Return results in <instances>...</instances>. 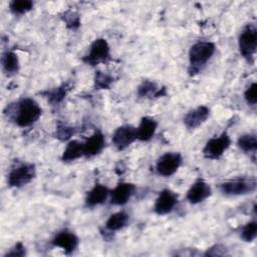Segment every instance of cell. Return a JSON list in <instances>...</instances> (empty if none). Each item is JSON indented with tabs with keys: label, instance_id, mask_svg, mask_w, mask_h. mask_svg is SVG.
Returning <instances> with one entry per match:
<instances>
[{
	"label": "cell",
	"instance_id": "19",
	"mask_svg": "<svg viewBox=\"0 0 257 257\" xmlns=\"http://www.w3.org/2000/svg\"><path fill=\"white\" fill-rule=\"evenodd\" d=\"M1 66L5 75L11 76L16 74L20 69V61L16 52L6 50L1 56Z\"/></svg>",
	"mask_w": 257,
	"mask_h": 257
},
{
	"label": "cell",
	"instance_id": "23",
	"mask_svg": "<svg viewBox=\"0 0 257 257\" xmlns=\"http://www.w3.org/2000/svg\"><path fill=\"white\" fill-rule=\"evenodd\" d=\"M67 92H68V85L66 83H62L57 87L47 90L44 95L52 105H58L65 98Z\"/></svg>",
	"mask_w": 257,
	"mask_h": 257
},
{
	"label": "cell",
	"instance_id": "8",
	"mask_svg": "<svg viewBox=\"0 0 257 257\" xmlns=\"http://www.w3.org/2000/svg\"><path fill=\"white\" fill-rule=\"evenodd\" d=\"M183 164V156L178 152L163 154L156 163V172L159 176L169 178L175 175Z\"/></svg>",
	"mask_w": 257,
	"mask_h": 257
},
{
	"label": "cell",
	"instance_id": "11",
	"mask_svg": "<svg viewBox=\"0 0 257 257\" xmlns=\"http://www.w3.org/2000/svg\"><path fill=\"white\" fill-rule=\"evenodd\" d=\"M137 140V127L132 124H121L117 126L111 137L112 145L118 151L125 150Z\"/></svg>",
	"mask_w": 257,
	"mask_h": 257
},
{
	"label": "cell",
	"instance_id": "24",
	"mask_svg": "<svg viewBox=\"0 0 257 257\" xmlns=\"http://www.w3.org/2000/svg\"><path fill=\"white\" fill-rule=\"evenodd\" d=\"M34 7V2L31 0H12L9 3V10L14 15H23L31 11Z\"/></svg>",
	"mask_w": 257,
	"mask_h": 257
},
{
	"label": "cell",
	"instance_id": "1",
	"mask_svg": "<svg viewBox=\"0 0 257 257\" xmlns=\"http://www.w3.org/2000/svg\"><path fill=\"white\" fill-rule=\"evenodd\" d=\"M8 116L19 127H27L38 121L42 114L39 103L31 97H23L7 106Z\"/></svg>",
	"mask_w": 257,
	"mask_h": 257
},
{
	"label": "cell",
	"instance_id": "12",
	"mask_svg": "<svg viewBox=\"0 0 257 257\" xmlns=\"http://www.w3.org/2000/svg\"><path fill=\"white\" fill-rule=\"evenodd\" d=\"M136 191L137 187L135 184L121 181L110 190L109 203L113 206H123L133 198Z\"/></svg>",
	"mask_w": 257,
	"mask_h": 257
},
{
	"label": "cell",
	"instance_id": "5",
	"mask_svg": "<svg viewBox=\"0 0 257 257\" xmlns=\"http://www.w3.org/2000/svg\"><path fill=\"white\" fill-rule=\"evenodd\" d=\"M238 48L241 56L249 63L253 64L257 51V28L248 24L243 28L238 38Z\"/></svg>",
	"mask_w": 257,
	"mask_h": 257
},
{
	"label": "cell",
	"instance_id": "22",
	"mask_svg": "<svg viewBox=\"0 0 257 257\" xmlns=\"http://www.w3.org/2000/svg\"><path fill=\"white\" fill-rule=\"evenodd\" d=\"M238 148L246 154H255L257 150V137L254 133L240 135L237 139Z\"/></svg>",
	"mask_w": 257,
	"mask_h": 257
},
{
	"label": "cell",
	"instance_id": "2",
	"mask_svg": "<svg viewBox=\"0 0 257 257\" xmlns=\"http://www.w3.org/2000/svg\"><path fill=\"white\" fill-rule=\"evenodd\" d=\"M216 52V44L212 41H197L189 49L190 75H196L203 70Z\"/></svg>",
	"mask_w": 257,
	"mask_h": 257
},
{
	"label": "cell",
	"instance_id": "21",
	"mask_svg": "<svg viewBox=\"0 0 257 257\" xmlns=\"http://www.w3.org/2000/svg\"><path fill=\"white\" fill-rule=\"evenodd\" d=\"M130 223V215L124 211H118L111 214L105 221L104 227L109 232H117L126 227Z\"/></svg>",
	"mask_w": 257,
	"mask_h": 257
},
{
	"label": "cell",
	"instance_id": "13",
	"mask_svg": "<svg viewBox=\"0 0 257 257\" xmlns=\"http://www.w3.org/2000/svg\"><path fill=\"white\" fill-rule=\"evenodd\" d=\"M212 195V188L204 179H197L190 186L186 194L187 201L192 205H197L206 201Z\"/></svg>",
	"mask_w": 257,
	"mask_h": 257
},
{
	"label": "cell",
	"instance_id": "4",
	"mask_svg": "<svg viewBox=\"0 0 257 257\" xmlns=\"http://www.w3.org/2000/svg\"><path fill=\"white\" fill-rule=\"evenodd\" d=\"M220 192L229 197L244 196L252 194L257 189V180L255 177H237L226 180L219 186Z\"/></svg>",
	"mask_w": 257,
	"mask_h": 257
},
{
	"label": "cell",
	"instance_id": "15",
	"mask_svg": "<svg viewBox=\"0 0 257 257\" xmlns=\"http://www.w3.org/2000/svg\"><path fill=\"white\" fill-rule=\"evenodd\" d=\"M109 194L110 189L108 187L103 184L96 183L86 193L84 204L87 208H94L98 205L103 204L109 198Z\"/></svg>",
	"mask_w": 257,
	"mask_h": 257
},
{
	"label": "cell",
	"instance_id": "6",
	"mask_svg": "<svg viewBox=\"0 0 257 257\" xmlns=\"http://www.w3.org/2000/svg\"><path fill=\"white\" fill-rule=\"evenodd\" d=\"M110 58V46L105 38H96L89 45L87 53L81 60L89 66L105 63Z\"/></svg>",
	"mask_w": 257,
	"mask_h": 257
},
{
	"label": "cell",
	"instance_id": "16",
	"mask_svg": "<svg viewBox=\"0 0 257 257\" xmlns=\"http://www.w3.org/2000/svg\"><path fill=\"white\" fill-rule=\"evenodd\" d=\"M105 147V136L100 131H95L85 142H83V152L85 158H92L99 155Z\"/></svg>",
	"mask_w": 257,
	"mask_h": 257
},
{
	"label": "cell",
	"instance_id": "25",
	"mask_svg": "<svg viewBox=\"0 0 257 257\" xmlns=\"http://www.w3.org/2000/svg\"><path fill=\"white\" fill-rule=\"evenodd\" d=\"M240 237L244 242L251 243L255 241L257 237V222L255 220H251L247 222L240 231Z\"/></svg>",
	"mask_w": 257,
	"mask_h": 257
},
{
	"label": "cell",
	"instance_id": "14",
	"mask_svg": "<svg viewBox=\"0 0 257 257\" xmlns=\"http://www.w3.org/2000/svg\"><path fill=\"white\" fill-rule=\"evenodd\" d=\"M210 116V108L207 105H198L192 109H190L184 116L183 121L185 126L190 130H196L201 126L208 117Z\"/></svg>",
	"mask_w": 257,
	"mask_h": 257
},
{
	"label": "cell",
	"instance_id": "9",
	"mask_svg": "<svg viewBox=\"0 0 257 257\" xmlns=\"http://www.w3.org/2000/svg\"><path fill=\"white\" fill-rule=\"evenodd\" d=\"M79 242V237L69 229L58 231L51 239L52 246L61 249L66 255H71L78 248Z\"/></svg>",
	"mask_w": 257,
	"mask_h": 257
},
{
	"label": "cell",
	"instance_id": "10",
	"mask_svg": "<svg viewBox=\"0 0 257 257\" xmlns=\"http://www.w3.org/2000/svg\"><path fill=\"white\" fill-rule=\"evenodd\" d=\"M179 202L178 195L171 189H163L154 204L153 210L158 216H165L172 213Z\"/></svg>",
	"mask_w": 257,
	"mask_h": 257
},
{
	"label": "cell",
	"instance_id": "27",
	"mask_svg": "<svg viewBox=\"0 0 257 257\" xmlns=\"http://www.w3.org/2000/svg\"><path fill=\"white\" fill-rule=\"evenodd\" d=\"M61 18L68 29L74 30L80 26V16L75 11H72V10L65 11Z\"/></svg>",
	"mask_w": 257,
	"mask_h": 257
},
{
	"label": "cell",
	"instance_id": "17",
	"mask_svg": "<svg viewBox=\"0 0 257 257\" xmlns=\"http://www.w3.org/2000/svg\"><path fill=\"white\" fill-rule=\"evenodd\" d=\"M159 122L156 118L146 115L141 118L139 125L137 126V138L141 142H149L156 135Z\"/></svg>",
	"mask_w": 257,
	"mask_h": 257
},
{
	"label": "cell",
	"instance_id": "30",
	"mask_svg": "<svg viewBox=\"0 0 257 257\" xmlns=\"http://www.w3.org/2000/svg\"><path fill=\"white\" fill-rule=\"evenodd\" d=\"M204 256H227L229 255L228 249L223 244H214L206 249Z\"/></svg>",
	"mask_w": 257,
	"mask_h": 257
},
{
	"label": "cell",
	"instance_id": "7",
	"mask_svg": "<svg viewBox=\"0 0 257 257\" xmlns=\"http://www.w3.org/2000/svg\"><path fill=\"white\" fill-rule=\"evenodd\" d=\"M232 144L231 137L226 133L215 136L207 141L203 148V156L208 160H219L227 152Z\"/></svg>",
	"mask_w": 257,
	"mask_h": 257
},
{
	"label": "cell",
	"instance_id": "31",
	"mask_svg": "<svg viewBox=\"0 0 257 257\" xmlns=\"http://www.w3.org/2000/svg\"><path fill=\"white\" fill-rule=\"evenodd\" d=\"M27 254L26 251V247L24 246V244L20 241H18L17 243H15L11 248H9V250L6 251V253L4 254V257L7 256H13V257H23Z\"/></svg>",
	"mask_w": 257,
	"mask_h": 257
},
{
	"label": "cell",
	"instance_id": "3",
	"mask_svg": "<svg viewBox=\"0 0 257 257\" xmlns=\"http://www.w3.org/2000/svg\"><path fill=\"white\" fill-rule=\"evenodd\" d=\"M36 177V167L32 163L21 162L15 164L7 175V186L20 189L27 186Z\"/></svg>",
	"mask_w": 257,
	"mask_h": 257
},
{
	"label": "cell",
	"instance_id": "18",
	"mask_svg": "<svg viewBox=\"0 0 257 257\" xmlns=\"http://www.w3.org/2000/svg\"><path fill=\"white\" fill-rule=\"evenodd\" d=\"M82 157H84L83 142H79L77 140H70L67 142L62 152L61 161L63 163H71Z\"/></svg>",
	"mask_w": 257,
	"mask_h": 257
},
{
	"label": "cell",
	"instance_id": "28",
	"mask_svg": "<svg viewBox=\"0 0 257 257\" xmlns=\"http://www.w3.org/2000/svg\"><path fill=\"white\" fill-rule=\"evenodd\" d=\"M75 134V128L73 126L67 125L65 123H57L55 130V136L59 141L66 142L70 141V138Z\"/></svg>",
	"mask_w": 257,
	"mask_h": 257
},
{
	"label": "cell",
	"instance_id": "26",
	"mask_svg": "<svg viewBox=\"0 0 257 257\" xmlns=\"http://www.w3.org/2000/svg\"><path fill=\"white\" fill-rule=\"evenodd\" d=\"M113 82V76L104 73L100 70L95 71L93 77V83L95 89H108Z\"/></svg>",
	"mask_w": 257,
	"mask_h": 257
},
{
	"label": "cell",
	"instance_id": "20",
	"mask_svg": "<svg viewBox=\"0 0 257 257\" xmlns=\"http://www.w3.org/2000/svg\"><path fill=\"white\" fill-rule=\"evenodd\" d=\"M138 96L142 98H152L160 97L167 94L166 88H161L157 82L153 80H144L138 87Z\"/></svg>",
	"mask_w": 257,
	"mask_h": 257
},
{
	"label": "cell",
	"instance_id": "29",
	"mask_svg": "<svg viewBox=\"0 0 257 257\" xmlns=\"http://www.w3.org/2000/svg\"><path fill=\"white\" fill-rule=\"evenodd\" d=\"M244 99L249 105H256L257 102V83L254 81L248 85L244 91Z\"/></svg>",
	"mask_w": 257,
	"mask_h": 257
}]
</instances>
